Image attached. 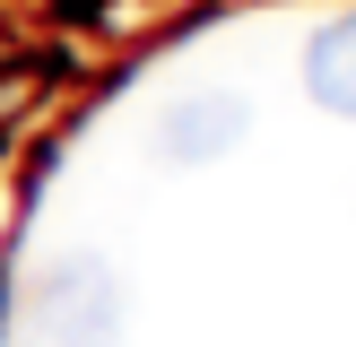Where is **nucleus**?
I'll use <instances>...</instances> for the list:
<instances>
[{"label":"nucleus","mask_w":356,"mask_h":347,"mask_svg":"<svg viewBox=\"0 0 356 347\" xmlns=\"http://www.w3.org/2000/svg\"><path fill=\"white\" fill-rule=\"evenodd\" d=\"M122 278L104 252H61L35 269L26 304H17V347H122Z\"/></svg>","instance_id":"1"},{"label":"nucleus","mask_w":356,"mask_h":347,"mask_svg":"<svg viewBox=\"0 0 356 347\" xmlns=\"http://www.w3.org/2000/svg\"><path fill=\"white\" fill-rule=\"evenodd\" d=\"M243 130H252V96H235V87H191V96H174L165 113H156V156H165V165H218V156L243 148Z\"/></svg>","instance_id":"2"},{"label":"nucleus","mask_w":356,"mask_h":347,"mask_svg":"<svg viewBox=\"0 0 356 347\" xmlns=\"http://www.w3.org/2000/svg\"><path fill=\"white\" fill-rule=\"evenodd\" d=\"M305 96L322 104V113L356 121V9L330 17V26H313V44H305Z\"/></svg>","instance_id":"3"}]
</instances>
